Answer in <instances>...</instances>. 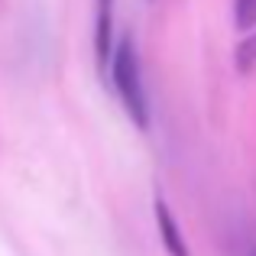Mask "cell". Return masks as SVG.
<instances>
[{
    "mask_svg": "<svg viewBox=\"0 0 256 256\" xmlns=\"http://www.w3.org/2000/svg\"><path fill=\"white\" fill-rule=\"evenodd\" d=\"M156 224H159V237H162V244H166V253L169 256H192L188 246H185V237H182L178 224H175V218L169 211V204H166L162 198H156Z\"/></svg>",
    "mask_w": 256,
    "mask_h": 256,
    "instance_id": "obj_3",
    "label": "cell"
},
{
    "mask_svg": "<svg viewBox=\"0 0 256 256\" xmlns=\"http://www.w3.org/2000/svg\"><path fill=\"white\" fill-rule=\"evenodd\" d=\"M234 23L240 30H256V0H234Z\"/></svg>",
    "mask_w": 256,
    "mask_h": 256,
    "instance_id": "obj_4",
    "label": "cell"
},
{
    "mask_svg": "<svg viewBox=\"0 0 256 256\" xmlns=\"http://www.w3.org/2000/svg\"><path fill=\"white\" fill-rule=\"evenodd\" d=\"M237 68L240 72H253L256 68V30L250 39H244V42L237 46Z\"/></svg>",
    "mask_w": 256,
    "mask_h": 256,
    "instance_id": "obj_5",
    "label": "cell"
},
{
    "mask_svg": "<svg viewBox=\"0 0 256 256\" xmlns=\"http://www.w3.org/2000/svg\"><path fill=\"white\" fill-rule=\"evenodd\" d=\"M107 75H110V84H114V91H117V100L126 110V117H130L140 130H146V126H150V98H146L143 68H140V56H136V46H133L130 36L114 39Z\"/></svg>",
    "mask_w": 256,
    "mask_h": 256,
    "instance_id": "obj_1",
    "label": "cell"
},
{
    "mask_svg": "<svg viewBox=\"0 0 256 256\" xmlns=\"http://www.w3.org/2000/svg\"><path fill=\"white\" fill-rule=\"evenodd\" d=\"M114 0H94V56L104 72L114 52Z\"/></svg>",
    "mask_w": 256,
    "mask_h": 256,
    "instance_id": "obj_2",
    "label": "cell"
}]
</instances>
